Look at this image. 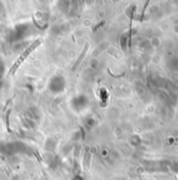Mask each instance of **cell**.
<instances>
[{
	"label": "cell",
	"instance_id": "7a4b0ae2",
	"mask_svg": "<svg viewBox=\"0 0 178 180\" xmlns=\"http://www.w3.org/2000/svg\"><path fill=\"white\" fill-rule=\"evenodd\" d=\"M88 45H86V47H85V49H83V52H82V54H81L80 55V58L78 59V61H77V62H75V67H73V70H75V67H78L79 65V63H80V61L82 60V59H83V57H84V55H85V54H86V52H87V49H88Z\"/></svg>",
	"mask_w": 178,
	"mask_h": 180
},
{
	"label": "cell",
	"instance_id": "6da1fadb",
	"mask_svg": "<svg viewBox=\"0 0 178 180\" xmlns=\"http://www.w3.org/2000/svg\"><path fill=\"white\" fill-rule=\"evenodd\" d=\"M39 44H40V40L36 41V42H34V43H33L32 45H31V47H27V49H26L25 51H24V52L22 53V55H21L20 57L18 58V60L16 61V62H15L14 67H12V69H11V73H12V74H14L15 71L17 70L18 67H20V65H21V63H22L23 61H24V59H25L26 57H27V56H29V54L32 53L33 49H36V47H37L38 45H39Z\"/></svg>",
	"mask_w": 178,
	"mask_h": 180
},
{
	"label": "cell",
	"instance_id": "3957f363",
	"mask_svg": "<svg viewBox=\"0 0 178 180\" xmlns=\"http://www.w3.org/2000/svg\"><path fill=\"white\" fill-rule=\"evenodd\" d=\"M170 142H173V143H177V144H178V140H177V139H170Z\"/></svg>",
	"mask_w": 178,
	"mask_h": 180
}]
</instances>
